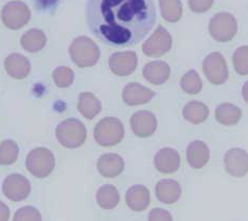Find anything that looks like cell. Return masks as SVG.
I'll list each match as a JSON object with an SVG mask.
<instances>
[{
	"mask_svg": "<svg viewBox=\"0 0 248 221\" xmlns=\"http://www.w3.org/2000/svg\"><path fill=\"white\" fill-rule=\"evenodd\" d=\"M157 20L153 0H87L86 22L99 41L115 48L142 42Z\"/></svg>",
	"mask_w": 248,
	"mask_h": 221,
	"instance_id": "obj_1",
	"label": "cell"
},
{
	"mask_svg": "<svg viewBox=\"0 0 248 221\" xmlns=\"http://www.w3.org/2000/svg\"><path fill=\"white\" fill-rule=\"evenodd\" d=\"M69 53L73 63L80 68L93 67L100 59L99 47L86 36L76 38L70 44Z\"/></svg>",
	"mask_w": 248,
	"mask_h": 221,
	"instance_id": "obj_2",
	"label": "cell"
},
{
	"mask_svg": "<svg viewBox=\"0 0 248 221\" xmlns=\"http://www.w3.org/2000/svg\"><path fill=\"white\" fill-rule=\"evenodd\" d=\"M56 139L67 148H77L84 144L87 132L84 124L77 118H68L56 128Z\"/></svg>",
	"mask_w": 248,
	"mask_h": 221,
	"instance_id": "obj_3",
	"label": "cell"
},
{
	"mask_svg": "<svg viewBox=\"0 0 248 221\" xmlns=\"http://www.w3.org/2000/svg\"><path fill=\"white\" fill-rule=\"evenodd\" d=\"M124 137V127L117 118H104L94 128V140L101 146L109 147L120 143Z\"/></svg>",
	"mask_w": 248,
	"mask_h": 221,
	"instance_id": "obj_4",
	"label": "cell"
},
{
	"mask_svg": "<svg viewBox=\"0 0 248 221\" xmlns=\"http://www.w3.org/2000/svg\"><path fill=\"white\" fill-rule=\"evenodd\" d=\"M27 168L31 175L37 178H45L52 173L55 159L51 151L44 147L33 149L27 157Z\"/></svg>",
	"mask_w": 248,
	"mask_h": 221,
	"instance_id": "obj_5",
	"label": "cell"
},
{
	"mask_svg": "<svg viewBox=\"0 0 248 221\" xmlns=\"http://www.w3.org/2000/svg\"><path fill=\"white\" fill-rule=\"evenodd\" d=\"M238 31L236 20L229 13L223 12L214 15L209 22V32L213 39L219 43H227L234 37Z\"/></svg>",
	"mask_w": 248,
	"mask_h": 221,
	"instance_id": "obj_6",
	"label": "cell"
},
{
	"mask_svg": "<svg viewBox=\"0 0 248 221\" xmlns=\"http://www.w3.org/2000/svg\"><path fill=\"white\" fill-rule=\"evenodd\" d=\"M31 12L28 5L21 1H11L2 9L1 19L11 30H18L29 22Z\"/></svg>",
	"mask_w": 248,
	"mask_h": 221,
	"instance_id": "obj_7",
	"label": "cell"
},
{
	"mask_svg": "<svg viewBox=\"0 0 248 221\" xmlns=\"http://www.w3.org/2000/svg\"><path fill=\"white\" fill-rule=\"evenodd\" d=\"M202 71L208 81L214 85L224 84L229 75L226 60L218 52H212L206 56L202 61Z\"/></svg>",
	"mask_w": 248,
	"mask_h": 221,
	"instance_id": "obj_8",
	"label": "cell"
},
{
	"mask_svg": "<svg viewBox=\"0 0 248 221\" xmlns=\"http://www.w3.org/2000/svg\"><path fill=\"white\" fill-rule=\"evenodd\" d=\"M172 48V36L162 26H158L151 37L142 44V51L150 58H160Z\"/></svg>",
	"mask_w": 248,
	"mask_h": 221,
	"instance_id": "obj_9",
	"label": "cell"
},
{
	"mask_svg": "<svg viewBox=\"0 0 248 221\" xmlns=\"http://www.w3.org/2000/svg\"><path fill=\"white\" fill-rule=\"evenodd\" d=\"M4 196L12 201H21L29 196L31 184L29 180L19 174H13L4 179L2 184Z\"/></svg>",
	"mask_w": 248,
	"mask_h": 221,
	"instance_id": "obj_10",
	"label": "cell"
},
{
	"mask_svg": "<svg viewBox=\"0 0 248 221\" xmlns=\"http://www.w3.org/2000/svg\"><path fill=\"white\" fill-rule=\"evenodd\" d=\"M111 72L118 76H126L136 70L138 65L137 55L133 51L116 52L108 59Z\"/></svg>",
	"mask_w": 248,
	"mask_h": 221,
	"instance_id": "obj_11",
	"label": "cell"
},
{
	"mask_svg": "<svg viewBox=\"0 0 248 221\" xmlns=\"http://www.w3.org/2000/svg\"><path fill=\"white\" fill-rule=\"evenodd\" d=\"M225 168L229 175L241 178L248 173V152L235 147L229 149L224 158Z\"/></svg>",
	"mask_w": 248,
	"mask_h": 221,
	"instance_id": "obj_12",
	"label": "cell"
},
{
	"mask_svg": "<svg viewBox=\"0 0 248 221\" xmlns=\"http://www.w3.org/2000/svg\"><path fill=\"white\" fill-rule=\"evenodd\" d=\"M133 133L139 138H148L155 133L157 128V118L153 113L146 110L134 113L131 118Z\"/></svg>",
	"mask_w": 248,
	"mask_h": 221,
	"instance_id": "obj_13",
	"label": "cell"
},
{
	"mask_svg": "<svg viewBox=\"0 0 248 221\" xmlns=\"http://www.w3.org/2000/svg\"><path fill=\"white\" fill-rule=\"evenodd\" d=\"M155 93L151 89L138 83H129L124 87L122 92L124 103L129 106L145 104L153 99Z\"/></svg>",
	"mask_w": 248,
	"mask_h": 221,
	"instance_id": "obj_14",
	"label": "cell"
},
{
	"mask_svg": "<svg viewBox=\"0 0 248 221\" xmlns=\"http://www.w3.org/2000/svg\"><path fill=\"white\" fill-rule=\"evenodd\" d=\"M154 164L157 171L161 174H173L180 166V156L177 150L166 147L157 152Z\"/></svg>",
	"mask_w": 248,
	"mask_h": 221,
	"instance_id": "obj_15",
	"label": "cell"
},
{
	"mask_svg": "<svg viewBox=\"0 0 248 221\" xmlns=\"http://www.w3.org/2000/svg\"><path fill=\"white\" fill-rule=\"evenodd\" d=\"M156 197L165 205H173L178 201L182 195V188L179 183L172 179L160 180L155 189Z\"/></svg>",
	"mask_w": 248,
	"mask_h": 221,
	"instance_id": "obj_16",
	"label": "cell"
},
{
	"mask_svg": "<svg viewBox=\"0 0 248 221\" xmlns=\"http://www.w3.org/2000/svg\"><path fill=\"white\" fill-rule=\"evenodd\" d=\"M146 81L153 85H162L166 83L171 74V68L166 61L155 60L146 64L142 70Z\"/></svg>",
	"mask_w": 248,
	"mask_h": 221,
	"instance_id": "obj_17",
	"label": "cell"
},
{
	"mask_svg": "<svg viewBox=\"0 0 248 221\" xmlns=\"http://www.w3.org/2000/svg\"><path fill=\"white\" fill-rule=\"evenodd\" d=\"M4 68L10 76L16 79H22L29 75L31 65L24 55L13 53L5 59Z\"/></svg>",
	"mask_w": 248,
	"mask_h": 221,
	"instance_id": "obj_18",
	"label": "cell"
},
{
	"mask_svg": "<svg viewBox=\"0 0 248 221\" xmlns=\"http://www.w3.org/2000/svg\"><path fill=\"white\" fill-rule=\"evenodd\" d=\"M209 148L202 141H193L187 147V161L192 168L204 167L209 161Z\"/></svg>",
	"mask_w": 248,
	"mask_h": 221,
	"instance_id": "obj_19",
	"label": "cell"
},
{
	"mask_svg": "<svg viewBox=\"0 0 248 221\" xmlns=\"http://www.w3.org/2000/svg\"><path fill=\"white\" fill-rule=\"evenodd\" d=\"M99 173L105 178H115L124 169L123 159L116 154H106L101 156L97 164Z\"/></svg>",
	"mask_w": 248,
	"mask_h": 221,
	"instance_id": "obj_20",
	"label": "cell"
},
{
	"mask_svg": "<svg viewBox=\"0 0 248 221\" xmlns=\"http://www.w3.org/2000/svg\"><path fill=\"white\" fill-rule=\"evenodd\" d=\"M125 201L133 211H144L150 205V191L143 185H134L126 192Z\"/></svg>",
	"mask_w": 248,
	"mask_h": 221,
	"instance_id": "obj_21",
	"label": "cell"
},
{
	"mask_svg": "<svg viewBox=\"0 0 248 221\" xmlns=\"http://www.w3.org/2000/svg\"><path fill=\"white\" fill-rule=\"evenodd\" d=\"M183 116L188 122L197 125V124L204 123L207 120L208 116H209V109L202 102L191 101L185 105Z\"/></svg>",
	"mask_w": 248,
	"mask_h": 221,
	"instance_id": "obj_22",
	"label": "cell"
},
{
	"mask_svg": "<svg viewBox=\"0 0 248 221\" xmlns=\"http://www.w3.org/2000/svg\"><path fill=\"white\" fill-rule=\"evenodd\" d=\"M78 109L82 116L88 120H92L99 115L102 106H101V102L97 99V96L90 92H83L78 96Z\"/></svg>",
	"mask_w": 248,
	"mask_h": 221,
	"instance_id": "obj_23",
	"label": "cell"
},
{
	"mask_svg": "<svg viewBox=\"0 0 248 221\" xmlns=\"http://www.w3.org/2000/svg\"><path fill=\"white\" fill-rule=\"evenodd\" d=\"M242 117V111L238 106L230 103H224L217 106L216 110V118L217 122L225 126L238 124Z\"/></svg>",
	"mask_w": 248,
	"mask_h": 221,
	"instance_id": "obj_24",
	"label": "cell"
},
{
	"mask_svg": "<svg viewBox=\"0 0 248 221\" xmlns=\"http://www.w3.org/2000/svg\"><path fill=\"white\" fill-rule=\"evenodd\" d=\"M47 43V37L42 30L31 29L26 32L20 39L21 47L28 52H37L42 50Z\"/></svg>",
	"mask_w": 248,
	"mask_h": 221,
	"instance_id": "obj_25",
	"label": "cell"
},
{
	"mask_svg": "<svg viewBox=\"0 0 248 221\" xmlns=\"http://www.w3.org/2000/svg\"><path fill=\"white\" fill-rule=\"evenodd\" d=\"M119 192L114 185L106 184L101 186L97 192L98 205L105 209H111L119 203Z\"/></svg>",
	"mask_w": 248,
	"mask_h": 221,
	"instance_id": "obj_26",
	"label": "cell"
},
{
	"mask_svg": "<svg viewBox=\"0 0 248 221\" xmlns=\"http://www.w3.org/2000/svg\"><path fill=\"white\" fill-rule=\"evenodd\" d=\"M161 15L169 22H177L183 15L180 0H159Z\"/></svg>",
	"mask_w": 248,
	"mask_h": 221,
	"instance_id": "obj_27",
	"label": "cell"
},
{
	"mask_svg": "<svg viewBox=\"0 0 248 221\" xmlns=\"http://www.w3.org/2000/svg\"><path fill=\"white\" fill-rule=\"evenodd\" d=\"M180 87L186 93L197 94L202 91V82L195 70H190L185 73L184 76L180 79Z\"/></svg>",
	"mask_w": 248,
	"mask_h": 221,
	"instance_id": "obj_28",
	"label": "cell"
},
{
	"mask_svg": "<svg viewBox=\"0 0 248 221\" xmlns=\"http://www.w3.org/2000/svg\"><path fill=\"white\" fill-rule=\"evenodd\" d=\"M18 146L12 140H5L0 144V165H11L18 157Z\"/></svg>",
	"mask_w": 248,
	"mask_h": 221,
	"instance_id": "obj_29",
	"label": "cell"
},
{
	"mask_svg": "<svg viewBox=\"0 0 248 221\" xmlns=\"http://www.w3.org/2000/svg\"><path fill=\"white\" fill-rule=\"evenodd\" d=\"M232 63L238 74H248V46H242L234 51Z\"/></svg>",
	"mask_w": 248,
	"mask_h": 221,
	"instance_id": "obj_30",
	"label": "cell"
},
{
	"mask_svg": "<svg viewBox=\"0 0 248 221\" xmlns=\"http://www.w3.org/2000/svg\"><path fill=\"white\" fill-rule=\"evenodd\" d=\"M53 79L54 83L60 88H67L73 83L75 74L70 68L67 67H59L53 71Z\"/></svg>",
	"mask_w": 248,
	"mask_h": 221,
	"instance_id": "obj_31",
	"label": "cell"
},
{
	"mask_svg": "<svg viewBox=\"0 0 248 221\" xmlns=\"http://www.w3.org/2000/svg\"><path fill=\"white\" fill-rule=\"evenodd\" d=\"M14 220L21 221V220H42V215L39 214L36 208L32 206H25L19 208L16 214L14 215Z\"/></svg>",
	"mask_w": 248,
	"mask_h": 221,
	"instance_id": "obj_32",
	"label": "cell"
},
{
	"mask_svg": "<svg viewBox=\"0 0 248 221\" xmlns=\"http://www.w3.org/2000/svg\"><path fill=\"white\" fill-rule=\"evenodd\" d=\"M214 0H189L188 4L190 10L194 13H204L211 9Z\"/></svg>",
	"mask_w": 248,
	"mask_h": 221,
	"instance_id": "obj_33",
	"label": "cell"
},
{
	"mask_svg": "<svg viewBox=\"0 0 248 221\" xmlns=\"http://www.w3.org/2000/svg\"><path fill=\"white\" fill-rule=\"evenodd\" d=\"M149 220H151V221H160V220L171 221V220H173V217L170 213L166 211V209L153 208L149 214Z\"/></svg>",
	"mask_w": 248,
	"mask_h": 221,
	"instance_id": "obj_34",
	"label": "cell"
},
{
	"mask_svg": "<svg viewBox=\"0 0 248 221\" xmlns=\"http://www.w3.org/2000/svg\"><path fill=\"white\" fill-rule=\"evenodd\" d=\"M10 217V209L4 205L2 201H0V221L8 220Z\"/></svg>",
	"mask_w": 248,
	"mask_h": 221,
	"instance_id": "obj_35",
	"label": "cell"
},
{
	"mask_svg": "<svg viewBox=\"0 0 248 221\" xmlns=\"http://www.w3.org/2000/svg\"><path fill=\"white\" fill-rule=\"evenodd\" d=\"M242 94H243V98L246 103H248V82H246L243 88H242Z\"/></svg>",
	"mask_w": 248,
	"mask_h": 221,
	"instance_id": "obj_36",
	"label": "cell"
}]
</instances>
